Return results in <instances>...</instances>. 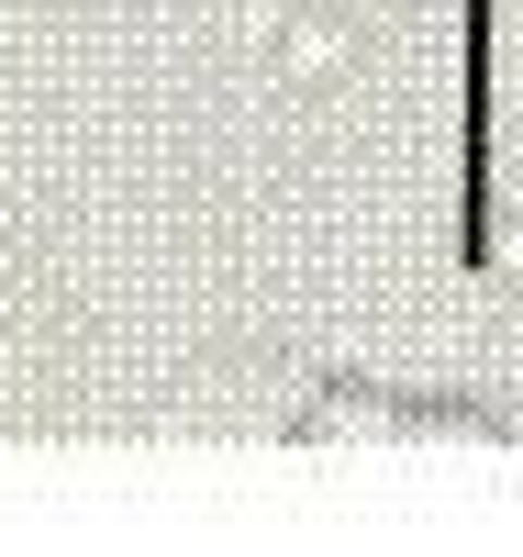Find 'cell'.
<instances>
[{
  "label": "cell",
  "mask_w": 523,
  "mask_h": 557,
  "mask_svg": "<svg viewBox=\"0 0 523 557\" xmlns=\"http://www.w3.org/2000/svg\"><path fill=\"white\" fill-rule=\"evenodd\" d=\"M312 435H480V424H457V412H312Z\"/></svg>",
  "instance_id": "6da1fadb"
}]
</instances>
